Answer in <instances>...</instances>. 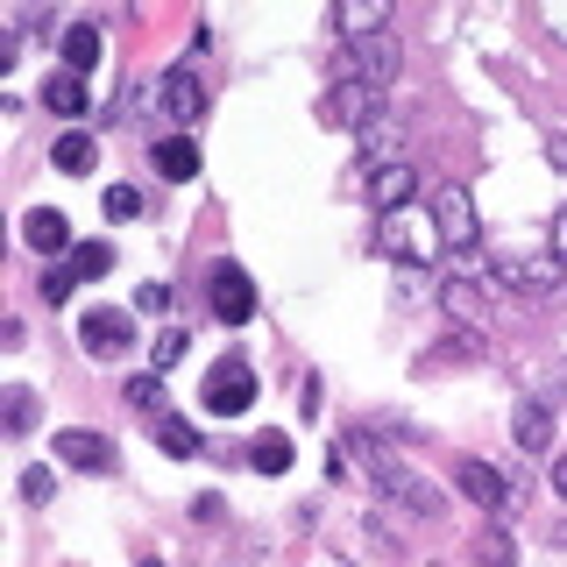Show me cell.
Wrapping results in <instances>:
<instances>
[{"instance_id":"1","label":"cell","mask_w":567,"mask_h":567,"mask_svg":"<svg viewBox=\"0 0 567 567\" xmlns=\"http://www.w3.org/2000/svg\"><path fill=\"white\" fill-rule=\"evenodd\" d=\"M348 461H362V475H369V483H377L383 496H398V504H412L419 518H440V489H433V483H419V475L404 468V461L390 454V447H377L369 433H348V440H333V475H341Z\"/></svg>"},{"instance_id":"2","label":"cell","mask_w":567,"mask_h":567,"mask_svg":"<svg viewBox=\"0 0 567 567\" xmlns=\"http://www.w3.org/2000/svg\"><path fill=\"white\" fill-rule=\"evenodd\" d=\"M383 248H390L398 262H412V270H425V262H440V256H447V235H440V220H433V213L404 206V213H383Z\"/></svg>"},{"instance_id":"3","label":"cell","mask_w":567,"mask_h":567,"mask_svg":"<svg viewBox=\"0 0 567 567\" xmlns=\"http://www.w3.org/2000/svg\"><path fill=\"white\" fill-rule=\"evenodd\" d=\"M398 64H404V43H398V29H383V35H354V43H341V79L348 85H398Z\"/></svg>"},{"instance_id":"4","label":"cell","mask_w":567,"mask_h":567,"mask_svg":"<svg viewBox=\"0 0 567 567\" xmlns=\"http://www.w3.org/2000/svg\"><path fill=\"white\" fill-rule=\"evenodd\" d=\"M199 404H206L213 419H241L248 404H256V369H248L241 354L213 362V369H206V390H199Z\"/></svg>"},{"instance_id":"5","label":"cell","mask_w":567,"mask_h":567,"mask_svg":"<svg viewBox=\"0 0 567 567\" xmlns=\"http://www.w3.org/2000/svg\"><path fill=\"white\" fill-rule=\"evenodd\" d=\"M206 291H213V312L227 319V327H248V319H256V284H248V270L241 262H213L206 270Z\"/></svg>"},{"instance_id":"6","label":"cell","mask_w":567,"mask_h":567,"mask_svg":"<svg viewBox=\"0 0 567 567\" xmlns=\"http://www.w3.org/2000/svg\"><path fill=\"white\" fill-rule=\"evenodd\" d=\"M377 114H383V93H377V85H348L341 79L327 100H319V121H327V128H348V135H362Z\"/></svg>"},{"instance_id":"7","label":"cell","mask_w":567,"mask_h":567,"mask_svg":"<svg viewBox=\"0 0 567 567\" xmlns=\"http://www.w3.org/2000/svg\"><path fill=\"white\" fill-rule=\"evenodd\" d=\"M433 220H440V235H447L454 256H468V248L483 241V235H475V199H468L461 185H440V192H433Z\"/></svg>"},{"instance_id":"8","label":"cell","mask_w":567,"mask_h":567,"mask_svg":"<svg viewBox=\"0 0 567 567\" xmlns=\"http://www.w3.org/2000/svg\"><path fill=\"white\" fill-rule=\"evenodd\" d=\"M454 489L468 496V504H483L489 518L511 511V483H504V468H489V461H454Z\"/></svg>"},{"instance_id":"9","label":"cell","mask_w":567,"mask_h":567,"mask_svg":"<svg viewBox=\"0 0 567 567\" xmlns=\"http://www.w3.org/2000/svg\"><path fill=\"white\" fill-rule=\"evenodd\" d=\"M79 341H85V354H121V348H135V319L121 306H93L79 319Z\"/></svg>"},{"instance_id":"10","label":"cell","mask_w":567,"mask_h":567,"mask_svg":"<svg viewBox=\"0 0 567 567\" xmlns=\"http://www.w3.org/2000/svg\"><path fill=\"white\" fill-rule=\"evenodd\" d=\"M362 199L377 206V213H404L419 199V171L412 164H383V171H369L362 177Z\"/></svg>"},{"instance_id":"11","label":"cell","mask_w":567,"mask_h":567,"mask_svg":"<svg viewBox=\"0 0 567 567\" xmlns=\"http://www.w3.org/2000/svg\"><path fill=\"white\" fill-rule=\"evenodd\" d=\"M58 461H71V468H85V475H106V468H114V440H106V433H85V425H64V433H58Z\"/></svg>"},{"instance_id":"12","label":"cell","mask_w":567,"mask_h":567,"mask_svg":"<svg viewBox=\"0 0 567 567\" xmlns=\"http://www.w3.org/2000/svg\"><path fill=\"white\" fill-rule=\"evenodd\" d=\"M156 106H164L171 121H199V114H206V85L192 79L185 64H171L164 79H156Z\"/></svg>"},{"instance_id":"13","label":"cell","mask_w":567,"mask_h":567,"mask_svg":"<svg viewBox=\"0 0 567 567\" xmlns=\"http://www.w3.org/2000/svg\"><path fill=\"white\" fill-rule=\"evenodd\" d=\"M354 142H362V177L383 171V164H404V121H398V114H377Z\"/></svg>"},{"instance_id":"14","label":"cell","mask_w":567,"mask_h":567,"mask_svg":"<svg viewBox=\"0 0 567 567\" xmlns=\"http://www.w3.org/2000/svg\"><path fill=\"white\" fill-rule=\"evenodd\" d=\"M22 241L43 248V256H71V248H79V235H71V220L58 206H29L22 213Z\"/></svg>"},{"instance_id":"15","label":"cell","mask_w":567,"mask_h":567,"mask_svg":"<svg viewBox=\"0 0 567 567\" xmlns=\"http://www.w3.org/2000/svg\"><path fill=\"white\" fill-rule=\"evenodd\" d=\"M150 164L164 171L171 185H185V177H199V142H192V135H164V142L150 150Z\"/></svg>"},{"instance_id":"16","label":"cell","mask_w":567,"mask_h":567,"mask_svg":"<svg viewBox=\"0 0 567 567\" xmlns=\"http://www.w3.org/2000/svg\"><path fill=\"white\" fill-rule=\"evenodd\" d=\"M511 440H518L525 454H546L554 447V412H546V404H518V412H511Z\"/></svg>"},{"instance_id":"17","label":"cell","mask_w":567,"mask_h":567,"mask_svg":"<svg viewBox=\"0 0 567 567\" xmlns=\"http://www.w3.org/2000/svg\"><path fill=\"white\" fill-rule=\"evenodd\" d=\"M43 106H50V114H64V121H79L85 114V79H79V71H50Z\"/></svg>"},{"instance_id":"18","label":"cell","mask_w":567,"mask_h":567,"mask_svg":"<svg viewBox=\"0 0 567 567\" xmlns=\"http://www.w3.org/2000/svg\"><path fill=\"white\" fill-rule=\"evenodd\" d=\"M93 64H100V29L93 22H71L64 29V71H79V79H85Z\"/></svg>"},{"instance_id":"19","label":"cell","mask_w":567,"mask_h":567,"mask_svg":"<svg viewBox=\"0 0 567 567\" xmlns=\"http://www.w3.org/2000/svg\"><path fill=\"white\" fill-rule=\"evenodd\" d=\"M383 29H390L383 0H348L341 8V43H354V35H383Z\"/></svg>"},{"instance_id":"20","label":"cell","mask_w":567,"mask_h":567,"mask_svg":"<svg viewBox=\"0 0 567 567\" xmlns=\"http://www.w3.org/2000/svg\"><path fill=\"white\" fill-rule=\"evenodd\" d=\"M93 135H85V128H64L58 135V171H71V177H85V171H93Z\"/></svg>"},{"instance_id":"21","label":"cell","mask_w":567,"mask_h":567,"mask_svg":"<svg viewBox=\"0 0 567 567\" xmlns=\"http://www.w3.org/2000/svg\"><path fill=\"white\" fill-rule=\"evenodd\" d=\"M0 419H8V433H29V425H35V390L8 383V390H0Z\"/></svg>"},{"instance_id":"22","label":"cell","mask_w":567,"mask_h":567,"mask_svg":"<svg viewBox=\"0 0 567 567\" xmlns=\"http://www.w3.org/2000/svg\"><path fill=\"white\" fill-rule=\"evenodd\" d=\"M248 468H256V475H284V468H291V440H284V433H262L256 447H248Z\"/></svg>"},{"instance_id":"23","label":"cell","mask_w":567,"mask_h":567,"mask_svg":"<svg viewBox=\"0 0 567 567\" xmlns=\"http://www.w3.org/2000/svg\"><path fill=\"white\" fill-rule=\"evenodd\" d=\"M150 440H156L164 454H199V433H192L185 419H150Z\"/></svg>"},{"instance_id":"24","label":"cell","mask_w":567,"mask_h":567,"mask_svg":"<svg viewBox=\"0 0 567 567\" xmlns=\"http://www.w3.org/2000/svg\"><path fill=\"white\" fill-rule=\"evenodd\" d=\"M71 270H79V277H106V270H114V241H79V248H71Z\"/></svg>"},{"instance_id":"25","label":"cell","mask_w":567,"mask_h":567,"mask_svg":"<svg viewBox=\"0 0 567 567\" xmlns=\"http://www.w3.org/2000/svg\"><path fill=\"white\" fill-rule=\"evenodd\" d=\"M35 291H43V306H64V298L79 291V270H71V262H50V270H43V284H35Z\"/></svg>"},{"instance_id":"26","label":"cell","mask_w":567,"mask_h":567,"mask_svg":"<svg viewBox=\"0 0 567 567\" xmlns=\"http://www.w3.org/2000/svg\"><path fill=\"white\" fill-rule=\"evenodd\" d=\"M185 348H192V333L185 327H164V333H156V348H150V362L156 369H177V362H185Z\"/></svg>"},{"instance_id":"27","label":"cell","mask_w":567,"mask_h":567,"mask_svg":"<svg viewBox=\"0 0 567 567\" xmlns=\"http://www.w3.org/2000/svg\"><path fill=\"white\" fill-rule=\"evenodd\" d=\"M100 213H106V220H135V213H142V192H135V185H106Z\"/></svg>"},{"instance_id":"28","label":"cell","mask_w":567,"mask_h":567,"mask_svg":"<svg viewBox=\"0 0 567 567\" xmlns=\"http://www.w3.org/2000/svg\"><path fill=\"white\" fill-rule=\"evenodd\" d=\"M22 504H50V468H43V461L22 468Z\"/></svg>"},{"instance_id":"29","label":"cell","mask_w":567,"mask_h":567,"mask_svg":"<svg viewBox=\"0 0 567 567\" xmlns=\"http://www.w3.org/2000/svg\"><path fill=\"white\" fill-rule=\"evenodd\" d=\"M135 306H142V312H171V284H142Z\"/></svg>"},{"instance_id":"30","label":"cell","mask_w":567,"mask_h":567,"mask_svg":"<svg viewBox=\"0 0 567 567\" xmlns=\"http://www.w3.org/2000/svg\"><path fill=\"white\" fill-rule=\"evenodd\" d=\"M156 398H164V383H156V377H135V383H128V404H142V412H150Z\"/></svg>"},{"instance_id":"31","label":"cell","mask_w":567,"mask_h":567,"mask_svg":"<svg viewBox=\"0 0 567 567\" xmlns=\"http://www.w3.org/2000/svg\"><path fill=\"white\" fill-rule=\"evenodd\" d=\"M546 164H560V171H567V135H560V128L546 135Z\"/></svg>"},{"instance_id":"32","label":"cell","mask_w":567,"mask_h":567,"mask_svg":"<svg viewBox=\"0 0 567 567\" xmlns=\"http://www.w3.org/2000/svg\"><path fill=\"white\" fill-rule=\"evenodd\" d=\"M554 256H560V262H567V206H560V213H554Z\"/></svg>"},{"instance_id":"33","label":"cell","mask_w":567,"mask_h":567,"mask_svg":"<svg viewBox=\"0 0 567 567\" xmlns=\"http://www.w3.org/2000/svg\"><path fill=\"white\" fill-rule=\"evenodd\" d=\"M554 489H560V496H567V454H560V461H554Z\"/></svg>"},{"instance_id":"34","label":"cell","mask_w":567,"mask_h":567,"mask_svg":"<svg viewBox=\"0 0 567 567\" xmlns=\"http://www.w3.org/2000/svg\"><path fill=\"white\" fill-rule=\"evenodd\" d=\"M554 539H560V546H567V525H560V532H554Z\"/></svg>"},{"instance_id":"35","label":"cell","mask_w":567,"mask_h":567,"mask_svg":"<svg viewBox=\"0 0 567 567\" xmlns=\"http://www.w3.org/2000/svg\"><path fill=\"white\" fill-rule=\"evenodd\" d=\"M142 567H164V560H142Z\"/></svg>"}]
</instances>
